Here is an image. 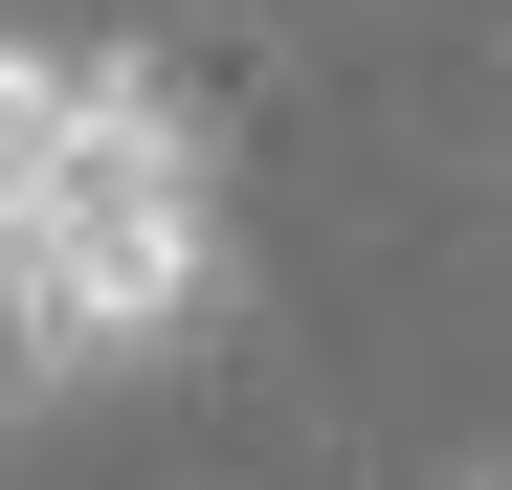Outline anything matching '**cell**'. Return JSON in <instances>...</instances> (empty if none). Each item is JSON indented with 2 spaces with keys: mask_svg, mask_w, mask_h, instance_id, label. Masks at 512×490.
Segmentation results:
<instances>
[{
  "mask_svg": "<svg viewBox=\"0 0 512 490\" xmlns=\"http://www.w3.org/2000/svg\"><path fill=\"white\" fill-rule=\"evenodd\" d=\"M179 312H223V179L134 45H23L0 23V401L112 379Z\"/></svg>",
  "mask_w": 512,
  "mask_h": 490,
  "instance_id": "1",
  "label": "cell"
}]
</instances>
